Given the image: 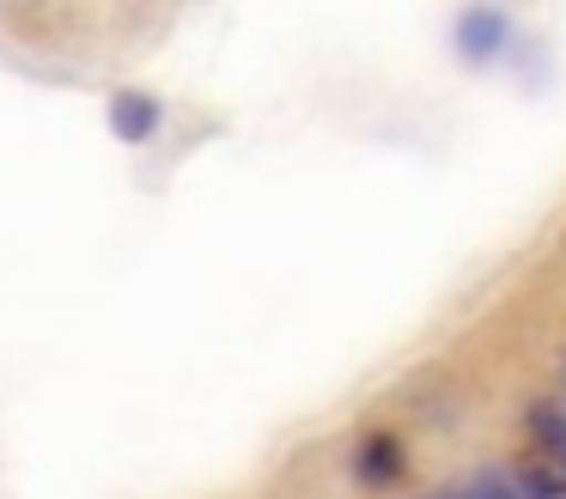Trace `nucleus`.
<instances>
[{"instance_id":"nucleus-1","label":"nucleus","mask_w":566,"mask_h":499,"mask_svg":"<svg viewBox=\"0 0 566 499\" xmlns=\"http://www.w3.org/2000/svg\"><path fill=\"white\" fill-rule=\"evenodd\" d=\"M354 469H359V481H366V487H396V481H402V469H408L402 438H396V433H366V438H359Z\"/></svg>"},{"instance_id":"nucleus-2","label":"nucleus","mask_w":566,"mask_h":499,"mask_svg":"<svg viewBox=\"0 0 566 499\" xmlns=\"http://www.w3.org/2000/svg\"><path fill=\"white\" fill-rule=\"evenodd\" d=\"M505 37H512V24H505L493 7H475V12H463V19H457V49H463V61H475V67L500 55Z\"/></svg>"},{"instance_id":"nucleus-3","label":"nucleus","mask_w":566,"mask_h":499,"mask_svg":"<svg viewBox=\"0 0 566 499\" xmlns=\"http://www.w3.org/2000/svg\"><path fill=\"white\" fill-rule=\"evenodd\" d=\"M517 481H524L530 499H566V457L548 445H524L517 457Z\"/></svg>"},{"instance_id":"nucleus-4","label":"nucleus","mask_w":566,"mask_h":499,"mask_svg":"<svg viewBox=\"0 0 566 499\" xmlns=\"http://www.w3.org/2000/svg\"><path fill=\"white\" fill-rule=\"evenodd\" d=\"M159 122H165L159 97H147V92H116V97H111V128L123 134L128 146L153 141V134H159Z\"/></svg>"}]
</instances>
